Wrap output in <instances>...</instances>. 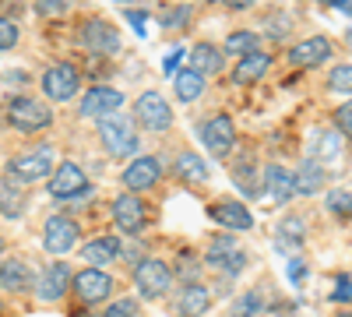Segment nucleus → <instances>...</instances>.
<instances>
[{"label": "nucleus", "instance_id": "f257e3e1", "mask_svg": "<svg viewBox=\"0 0 352 317\" xmlns=\"http://www.w3.org/2000/svg\"><path fill=\"white\" fill-rule=\"evenodd\" d=\"M99 141L113 159H127V155L138 152V127H134L131 117L109 113V117L99 120Z\"/></svg>", "mask_w": 352, "mask_h": 317}, {"label": "nucleus", "instance_id": "f03ea898", "mask_svg": "<svg viewBox=\"0 0 352 317\" xmlns=\"http://www.w3.org/2000/svg\"><path fill=\"white\" fill-rule=\"evenodd\" d=\"M8 124L21 134H39L53 124V113H50L46 102H39L32 96H14L8 102Z\"/></svg>", "mask_w": 352, "mask_h": 317}, {"label": "nucleus", "instance_id": "7ed1b4c3", "mask_svg": "<svg viewBox=\"0 0 352 317\" xmlns=\"http://www.w3.org/2000/svg\"><path fill=\"white\" fill-rule=\"evenodd\" d=\"M50 169H53V149L50 145H39V149H28V152H18L11 162H8V177L25 184V187H32L39 180L50 177Z\"/></svg>", "mask_w": 352, "mask_h": 317}, {"label": "nucleus", "instance_id": "20e7f679", "mask_svg": "<svg viewBox=\"0 0 352 317\" xmlns=\"http://www.w3.org/2000/svg\"><path fill=\"white\" fill-rule=\"evenodd\" d=\"M173 268L166 261H159V257H144V261L134 265V282H138V289L144 300H162L169 293V285H173Z\"/></svg>", "mask_w": 352, "mask_h": 317}, {"label": "nucleus", "instance_id": "39448f33", "mask_svg": "<svg viewBox=\"0 0 352 317\" xmlns=\"http://www.w3.org/2000/svg\"><path fill=\"white\" fill-rule=\"evenodd\" d=\"M78 43H81L85 50L99 53V56L120 53V32H116V25L106 21V18H88V21L78 28Z\"/></svg>", "mask_w": 352, "mask_h": 317}, {"label": "nucleus", "instance_id": "423d86ee", "mask_svg": "<svg viewBox=\"0 0 352 317\" xmlns=\"http://www.w3.org/2000/svg\"><path fill=\"white\" fill-rule=\"evenodd\" d=\"M134 120H138L144 131L162 134V131L173 127V106H169L159 92H144V96H138V102H134Z\"/></svg>", "mask_w": 352, "mask_h": 317}, {"label": "nucleus", "instance_id": "0eeeda50", "mask_svg": "<svg viewBox=\"0 0 352 317\" xmlns=\"http://www.w3.org/2000/svg\"><path fill=\"white\" fill-rule=\"evenodd\" d=\"M120 106H124L120 89H113V85H92V89L81 96L78 113L88 117V120H102V117H109V113H120Z\"/></svg>", "mask_w": 352, "mask_h": 317}, {"label": "nucleus", "instance_id": "6e6552de", "mask_svg": "<svg viewBox=\"0 0 352 317\" xmlns=\"http://www.w3.org/2000/svg\"><path fill=\"white\" fill-rule=\"evenodd\" d=\"M71 293L85 303V307H92V303H102L109 293H113V278L102 272V268H81L71 282Z\"/></svg>", "mask_w": 352, "mask_h": 317}, {"label": "nucleus", "instance_id": "1a4fd4ad", "mask_svg": "<svg viewBox=\"0 0 352 317\" xmlns=\"http://www.w3.org/2000/svg\"><path fill=\"white\" fill-rule=\"evenodd\" d=\"M78 85H81V78H78V67L74 64H53V67H46V74H43V92L53 99V102H71L74 96H78Z\"/></svg>", "mask_w": 352, "mask_h": 317}, {"label": "nucleus", "instance_id": "9d476101", "mask_svg": "<svg viewBox=\"0 0 352 317\" xmlns=\"http://www.w3.org/2000/svg\"><path fill=\"white\" fill-rule=\"evenodd\" d=\"M71 282H74L71 265L53 261V265H46V268L39 272V278H36V296H39L43 303H56L60 296L71 293Z\"/></svg>", "mask_w": 352, "mask_h": 317}, {"label": "nucleus", "instance_id": "9b49d317", "mask_svg": "<svg viewBox=\"0 0 352 317\" xmlns=\"http://www.w3.org/2000/svg\"><path fill=\"white\" fill-rule=\"evenodd\" d=\"M78 237H81V229H78V222L74 219H67V215H53V219H46V226H43V247L50 250V254H67V250H74L78 247Z\"/></svg>", "mask_w": 352, "mask_h": 317}, {"label": "nucleus", "instance_id": "f8f14e48", "mask_svg": "<svg viewBox=\"0 0 352 317\" xmlns=\"http://www.w3.org/2000/svg\"><path fill=\"white\" fill-rule=\"evenodd\" d=\"M201 141H204V149H208L212 155L226 159L232 149H236V124H232V117H226V113L212 117L208 124L201 127Z\"/></svg>", "mask_w": 352, "mask_h": 317}, {"label": "nucleus", "instance_id": "ddd939ff", "mask_svg": "<svg viewBox=\"0 0 352 317\" xmlns=\"http://www.w3.org/2000/svg\"><path fill=\"white\" fill-rule=\"evenodd\" d=\"M144 219H148V212H144V201L134 190L113 197V222H116L120 233H141Z\"/></svg>", "mask_w": 352, "mask_h": 317}, {"label": "nucleus", "instance_id": "4468645a", "mask_svg": "<svg viewBox=\"0 0 352 317\" xmlns=\"http://www.w3.org/2000/svg\"><path fill=\"white\" fill-rule=\"evenodd\" d=\"M331 61V43L324 36H310V39H300L296 46L289 50V64L292 67H320V64H328Z\"/></svg>", "mask_w": 352, "mask_h": 317}, {"label": "nucleus", "instance_id": "2eb2a0df", "mask_svg": "<svg viewBox=\"0 0 352 317\" xmlns=\"http://www.w3.org/2000/svg\"><path fill=\"white\" fill-rule=\"evenodd\" d=\"M162 180V162L155 155H141L124 169V184L127 190H152Z\"/></svg>", "mask_w": 352, "mask_h": 317}, {"label": "nucleus", "instance_id": "dca6fc26", "mask_svg": "<svg viewBox=\"0 0 352 317\" xmlns=\"http://www.w3.org/2000/svg\"><path fill=\"white\" fill-rule=\"evenodd\" d=\"M212 222L226 226V229H236V233H243V229H254V215L250 208L243 205V201H212V208H208Z\"/></svg>", "mask_w": 352, "mask_h": 317}, {"label": "nucleus", "instance_id": "f3484780", "mask_svg": "<svg viewBox=\"0 0 352 317\" xmlns=\"http://www.w3.org/2000/svg\"><path fill=\"white\" fill-rule=\"evenodd\" d=\"M208 307H212V289L201 282H187L176 293V314L180 317H201V314H208Z\"/></svg>", "mask_w": 352, "mask_h": 317}, {"label": "nucleus", "instance_id": "a211bd4d", "mask_svg": "<svg viewBox=\"0 0 352 317\" xmlns=\"http://www.w3.org/2000/svg\"><path fill=\"white\" fill-rule=\"evenodd\" d=\"M81 190H85V173H81V166H74V162H60V166H56L53 180H50V194L60 197V201H67V197H78Z\"/></svg>", "mask_w": 352, "mask_h": 317}, {"label": "nucleus", "instance_id": "6ab92c4d", "mask_svg": "<svg viewBox=\"0 0 352 317\" xmlns=\"http://www.w3.org/2000/svg\"><path fill=\"white\" fill-rule=\"evenodd\" d=\"M32 285V268H28L21 257H4L0 261V289L4 293H28Z\"/></svg>", "mask_w": 352, "mask_h": 317}, {"label": "nucleus", "instance_id": "aec40b11", "mask_svg": "<svg viewBox=\"0 0 352 317\" xmlns=\"http://www.w3.org/2000/svg\"><path fill=\"white\" fill-rule=\"evenodd\" d=\"M268 67H272V56H268V53H261V50H254V53L240 56V64L232 67V81L247 89V85H257L264 74H268Z\"/></svg>", "mask_w": 352, "mask_h": 317}, {"label": "nucleus", "instance_id": "412c9836", "mask_svg": "<svg viewBox=\"0 0 352 317\" xmlns=\"http://www.w3.org/2000/svg\"><path fill=\"white\" fill-rule=\"evenodd\" d=\"M264 187H268V194L282 205V201H289L292 194H296V173L272 162V166H264Z\"/></svg>", "mask_w": 352, "mask_h": 317}, {"label": "nucleus", "instance_id": "4be33fe9", "mask_svg": "<svg viewBox=\"0 0 352 317\" xmlns=\"http://www.w3.org/2000/svg\"><path fill=\"white\" fill-rule=\"evenodd\" d=\"M81 257H85V265H113L116 257H120V240L116 237H96V240H88L81 247Z\"/></svg>", "mask_w": 352, "mask_h": 317}, {"label": "nucleus", "instance_id": "5701e85b", "mask_svg": "<svg viewBox=\"0 0 352 317\" xmlns=\"http://www.w3.org/2000/svg\"><path fill=\"white\" fill-rule=\"evenodd\" d=\"M173 173H176V180H184L190 187H201L208 180V166H204V159H197V152H180L173 162Z\"/></svg>", "mask_w": 352, "mask_h": 317}, {"label": "nucleus", "instance_id": "b1692460", "mask_svg": "<svg viewBox=\"0 0 352 317\" xmlns=\"http://www.w3.org/2000/svg\"><path fill=\"white\" fill-rule=\"evenodd\" d=\"M342 152H345L342 131H320V134L314 138V159H317V162L335 166V162H342Z\"/></svg>", "mask_w": 352, "mask_h": 317}, {"label": "nucleus", "instance_id": "393cba45", "mask_svg": "<svg viewBox=\"0 0 352 317\" xmlns=\"http://www.w3.org/2000/svg\"><path fill=\"white\" fill-rule=\"evenodd\" d=\"M173 92H176V99H180V102H194V99H201V96H204V74H201L197 67L176 71V78H173Z\"/></svg>", "mask_w": 352, "mask_h": 317}, {"label": "nucleus", "instance_id": "a878e982", "mask_svg": "<svg viewBox=\"0 0 352 317\" xmlns=\"http://www.w3.org/2000/svg\"><path fill=\"white\" fill-rule=\"evenodd\" d=\"M25 205H28L25 184H18V180H11V177L0 180V212H4L8 219H21Z\"/></svg>", "mask_w": 352, "mask_h": 317}, {"label": "nucleus", "instance_id": "bb28decb", "mask_svg": "<svg viewBox=\"0 0 352 317\" xmlns=\"http://www.w3.org/2000/svg\"><path fill=\"white\" fill-rule=\"evenodd\" d=\"M190 67H197L204 78L219 74V71L226 67V53H222L219 46H212V43H197V46L190 50Z\"/></svg>", "mask_w": 352, "mask_h": 317}, {"label": "nucleus", "instance_id": "cd10ccee", "mask_svg": "<svg viewBox=\"0 0 352 317\" xmlns=\"http://www.w3.org/2000/svg\"><path fill=\"white\" fill-rule=\"evenodd\" d=\"M320 187H324V162L307 159L296 169V194H317Z\"/></svg>", "mask_w": 352, "mask_h": 317}, {"label": "nucleus", "instance_id": "c85d7f7f", "mask_svg": "<svg viewBox=\"0 0 352 317\" xmlns=\"http://www.w3.org/2000/svg\"><path fill=\"white\" fill-rule=\"evenodd\" d=\"M232 180H236V187H240L247 197H257V194H261V180H257V166H254V159H243L236 169H232Z\"/></svg>", "mask_w": 352, "mask_h": 317}, {"label": "nucleus", "instance_id": "c756f323", "mask_svg": "<svg viewBox=\"0 0 352 317\" xmlns=\"http://www.w3.org/2000/svg\"><path fill=\"white\" fill-rule=\"evenodd\" d=\"M232 250H240V247H236V237H215V240L208 243V250H204V265L222 268L226 257H229Z\"/></svg>", "mask_w": 352, "mask_h": 317}, {"label": "nucleus", "instance_id": "7c9ffc66", "mask_svg": "<svg viewBox=\"0 0 352 317\" xmlns=\"http://www.w3.org/2000/svg\"><path fill=\"white\" fill-rule=\"evenodd\" d=\"M324 208H328V215H335V219H349V215H352V194H349V190H331V194L324 197Z\"/></svg>", "mask_w": 352, "mask_h": 317}, {"label": "nucleus", "instance_id": "2f4dec72", "mask_svg": "<svg viewBox=\"0 0 352 317\" xmlns=\"http://www.w3.org/2000/svg\"><path fill=\"white\" fill-rule=\"evenodd\" d=\"M254 50H257V36L247 32V28H240V32H232V36L226 39V53H240V56H247V53H254Z\"/></svg>", "mask_w": 352, "mask_h": 317}, {"label": "nucleus", "instance_id": "473e14b6", "mask_svg": "<svg viewBox=\"0 0 352 317\" xmlns=\"http://www.w3.org/2000/svg\"><path fill=\"white\" fill-rule=\"evenodd\" d=\"M328 89H331V92H342V96H352V64H338V67H331V74H328Z\"/></svg>", "mask_w": 352, "mask_h": 317}, {"label": "nucleus", "instance_id": "72a5a7b5", "mask_svg": "<svg viewBox=\"0 0 352 317\" xmlns=\"http://www.w3.org/2000/svg\"><path fill=\"white\" fill-rule=\"evenodd\" d=\"M303 233H307V226L300 222V219H285L282 226H278V247H296L300 240H303Z\"/></svg>", "mask_w": 352, "mask_h": 317}, {"label": "nucleus", "instance_id": "f704fd0d", "mask_svg": "<svg viewBox=\"0 0 352 317\" xmlns=\"http://www.w3.org/2000/svg\"><path fill=\"white\" fill-rule=\"evenodd\" d=\"M18 46V25L11 18H0V53H8Z\"/></svg>", "mask_w": 352, "mask_h": 317}, {"label": "nucleus", "instance_id": "c9c22d12", "mask_svg": "<svg viewBox=\"0 0 352 317\" xmlns=\"http://www.w3.org/2000/svg\"><path fill=\"white\" fill-rule=\"evenodd\" d=\"M102 317H138V303L134 300H113L102 310Z\"/></svg>", "mask_w": 352, "mask_h": 317}, {"label": "nucleus", "instance_id": "e433bc0d", "mask_svg": "<svg viewBox=\"0 0 352 317\" xmlns=\"http://www.w3.org/2000/svg\"><path fill=\"white\" fill-rule=\"evenodd\" d=\"M335 124H338V131L352 141V99H349V102H342V106L335 109Z\"/></svg>", "mask_w": 352, "mask_h": 317}, {"label": "nucleus", "instance_id": "4c0bfd02", "mask_svg": "<svg viewBox=\"0 0 352 317\" xmlns=\"http://www.w3.org/2000/svg\"><path fill=\"white\" fill-rule=\"evenodd\" d=\"M201 272V265H197V257L194 254H180V268H176L173 275H180L184 282H194V275Z\"/></svg>", "mask_w": 352, "mask_h": 317}, {"label": "nucleus", "instance_id": "58836bf2", "mask_svg": "<svg viewBox=\"0 0 352 317\" xmlns=\"http://www.w3.org/2000/svg\"><path fill=\"white\" fill-rule=\"evenodd\" d=\"M243 268H247V254H243V250H232V254L226 257V265H222L219 272H222V275H240Z\"/></svg>", "mask_w": 352, "mask_h": 317}, {"label": "nucleus", "instance_id": "ea45409f", "mask_svg": "<svg viewBox=\"0 0 352 317\" xmlns=\"http://www.w3.org/2000/svg\"><path fill=\"white\" fill-rule=\"evenodd\" d=\"M331 300H335V303H352V278H349V275H338Z\"/></svg>", "mask_w": 352, "mask_h": 317}, {"label": "nucleus", "instance_id": "a19ab883", "mask_svg": "<svg viewBox=\"0 0 352 317\" xmlns=\"http://www.w3.org/2000/svg\"><path fill=\"white\" fill-rule=\"evenodd\" d=\"M187 18H190L187 8H173V14H166L162 25H166V28H180V25H187Z\"/></svg>", "mask_w": 352, "mask_h": 317}, {"label": "nucleus", "instance_id": "79ce46f5", "mask_svg": "<svg viewBox=\"0 0 352 317\" xmlns=\"http://www.w3.org/2000/svg\"><path fill=\"white\" fill-rule=\"evenodd\" d=\"M36 11L39 14H60L64 11V0H36Z\"/></svg>", "mask_w": 352, "mask_h": 317}, {"label": "nucleus", "instance_id": "37998d69", "mask_svg": "<svg viewBox=\"0 0 352 317\" xmlns=\"http://www.w3.org/2000/svg\"><path fill=\"white\" fill-rule=\"evenodd\" d=\"M180 61H184V50H173L166 61H162V71L166 74H176V71H180Z\"/></svg>", "mask_w": 352, "mask_h": 317}, {"label": "nucleus", "instance_id": "c03bdc74", "mask_svg": "<svg viewBox=\"0 0 352 317\" xmlns=\"http://www.w3.org/2000/svg\"><path fill=\"white\" fill-rule=\"evenodd\" d=\"M303 272H307L303 261H289V278H292V285H300V282H303Z\"/></svg>", "mask_w": 352, "mask_h": 317}, {"label": "nucleus", "instance_id": "a18cd8bd", "mask_svg": "<svg viewBox=\"0 0 352 317\" xmlns=\"http://www.w3.org/2000/svg\"><path fill=\"white\" fill-rule=\"evenodd\" d=\"M127 18H131V25L138 28V32H144V21H148V14H144V11H127Z\"/></svg>", "mask_w": 352, "mask_h": 317}, {"label": "nucleus", "instance_id": "49530a36", "mask_svg": "<svg viewBox=\"0 0 352 317\" xmlns=\"http://www.w3.org/2000/svg\"><path fill=\"white\" fill-rule=\"evenodd\" d=\"M243 310H254V314H257V310H261V296H257V293L243 296Z\"/></svg>", "mask_w": 352, "mask_h": 317}, {"label": "nucleus", "instance_id": "de8ad7c7", "mask_svg": "<svg viewBox=\"0 0 352 317\" xmlns=\"http://www.w3.org/2000/svg\"><path fill=\"white\" fill-rule=\"evenodd\" d=\"M226 8H236V11H243V8H254V0H222Z\"/></svg>", "mask_w": 352, "mask_h": 317}, {"label": "nucleus", "instance_id": "09e8293b", "mask_svg": "<svg viewBox=\"0 0 352 317\" xmlns=\"http://www.w3.org/2000/svg\"><path fill=\"white\" fill-rule=\"evenodd\" d=\"M317 4H324V8H335V11H338V8L345 4V0H317Z\"/></svg>", "mask_w": 352, "mask_h": 317}, {"label": "nucleus", "instance_id": "8fccbe9b", "mask_svg": "<svg viewBox=\"0 0 352 317\" xmlns=\"http://www.w3.org/2000/svg\"><path fill=\"white\" fill-rule=\"evenodd\" d=\"M338 11H342V14H352V0H345V4H342Z\"/></svg>", "mask_w": 352, "mask_h": 317}, {"label": "nucleus", "instance_id": "3c124183", "mask_svg": "<svg viewBox=\"0 0 352 317\" xmlns=\"http://www.w3.org/2000/svg\"><path fill=\"white\" fill-rule=\"evenodd\" d=\"M345 43H349V46H352V28H349V32H345Z\"/></svg>", "mask_w": 352, "mask_h": 317}, {"label": "nucleus", "instance_id": "603ef678", "mask_svg": "<svg viewBox=\"0 0 352 317\" xmlns=\"http://www.w3.org/2000/svg\"><path fill=\"white\" fill-rule=\"evenodd\" d=\"M0 250H4V237H0Z\"/></svg>", "mask_w": 352, "mask_h": 317}, {"label": "nucleus", "instance_id": "864d4df0", "mask_svg": "<svg viewBox=\"0 0 352 317\" xmlns=\"http://www.w3.org/2000/svg\"><path fill=\"white\" fill-rule=\"evenodd\" d=\"M338 317H352V314H338Z\"/></svg>", "mask_w": 352, "mask_h": 317}]
</instances>
